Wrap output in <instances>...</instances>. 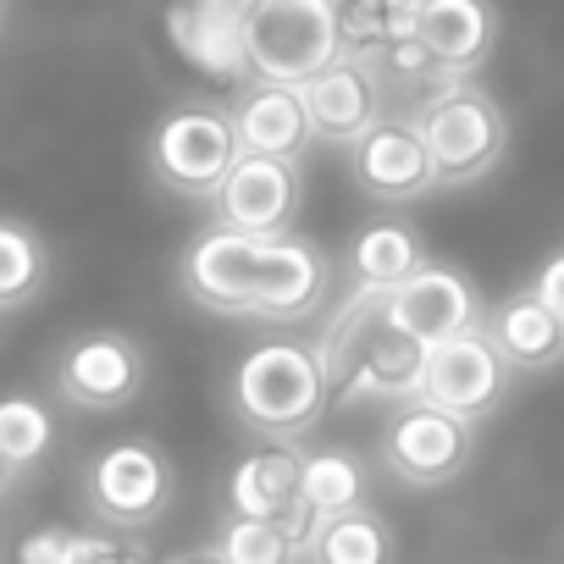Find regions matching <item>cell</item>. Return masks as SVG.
<instances>
[{
	"label": "cell",
	"mask_w": 564,
	"mask_h": 564,
	"mask_svg": "<svg viewBox=\"0 0 564 564\" xmlns=\"http://www.w3.org/2000/svg\"><path fill=\"white\" fill-rule=\"evenodd\" d=\"M177 289L188 305L210 316L238 322H305L333 294V260L322 243L300 232H238V227H205L183 260Z\"/></svg>",
	"instance_id": "cell-1"
},
{
	"label": "cell",
	"mask_w": 564,
	"mask_h": 564,
	"mask_svg": "<svg viewBox=\"0 0 564 564\" xmlns=\"http://www.w3.org/2000/svg\"><path fill=\"white\" fill-rule=\"evenodd\" d=\"M333 404V382L322 371L316 344L271 338L232 360L227 371V410L243 432L265 443H305Z\"/></svg>",
	"instance_id": "cell-2"
},
{
	"label": "cell",
	"mask_w": 564,
	"mask_h": 564,
	"mask_svg": "<svg viewBox=\"0 0 564 564\" xmlns=\"http://www.w3.org/2000/svg\"><path fill=\"white\" fill-rule=\"evenodd\" d=\"M344 7L338 0H243L238 56L249 78L305 84L344 51Z\"/></svg>",
	"instance_id": "cell-3"
},
{
	"label": "cell",
	"mask_w": 564,
	"mask_h": 564,
	"mask_svg": "<svg viewBox=\"0 0 564 564\" xmlns=\"http://www.w3.org/2000/svg\"><path fill=\"white\" fill-rule=\"evenodd\" d=\"M410 117L432 150L437 188L481 183L509 150V117L476 78H443L426 100H415Z\"/></svg>",
	"instance_id": "cell-4"
},
{
	"label": "cell",
	"mask_w": 564,
	"mask_h": 564,
	"mask_svg": "<svg viewBox=\"0 0 564 564\" xmlns=\"http://www.w3.org/2000/svg\"><path fill=\"white\" fill-rule=\"evenodd\" d=\"M150 177L177 194V199H205L221 188L227 166L238 161V133H232V111L210 106V100H183L166 106L155 133H150Z\"/></svg>",
	"instance_id": "cell-5"
},
{
	"label": "cell",
	"mask_w": 564,
	"mask_h": 564,
	"mask_svg": "<svg viewBox=\"0 0 564 564\" xmlns=\"http://www.w3.org/2000/svg\"><path fill=\"white\" fill-rule=\"evenodd\" d=\"M84 503L117 531H144L172 503V459L144 437H117L84 465Z\"/></svg>",
	"instance_id": "cell-6"
},
{
	"label": "cell",
	"mask_w": 564,
	"mask_h": 564,
	"mask_svg": "<svg viewBox=\"0 0 564 564\" xmlns=\"http://www.w3.org/2000/svg\"><path fill=\"white\" fill-rule=\"evenodd\" d=\"M476 459V426L426 399H399L382 426V465L404 487H448Z\"/></svg>",
	"instance_id": "cell-7"
},
{
	"label": "cell",
	"mask_w": 564,
	"mask_h": 564,
	"mask_svg": "<svg viewBox=\"0 0 564 564\" xmlns=\"http://www.w3.org/2000/svg\"><path fill=\"white\" fill-rule=\"evenodd\" d=\"M51 377H56L62 404H73L84 415H117L144 393L150 360H144L139 338H128L117 327H95V333H78L62 344Z\"/></svg>",
	"instance_id": "cell-8"
},
{
	"label": "cell",
	"mask_w": 564,
	"mask_h": 564,
	"mask_svg": "<svg viewBox=\"0 0 564 564\" xmlns=\"http://www.w3.org/2000/svg\"><path fill=\"white\" fill-rule=\"evenodd\" d=\"M509 388H514L509 360L492 349V338H487L481 327H470V333L443 338V344L426 349V360H421V382H415V399H426V404H437V410L465 415L470 426H481L487 415L503 410Z\"/></svg>",
	"instance_id": "cell-9"
},
{
	"label": "cell",
	"mask_w": 564,
	"mask_h": 564,
	"mask_svg": "<svg viewBox=\"0 0 564 564\" xmlns=\"http://www.w3.org/2000/svg\"><path fill=\"white\" fill-rule=\"evenodd\" d=\"M349 183L382 205V210H399V205H415L437 188V172H432V150L415 128V117H382L371 122L349 150Z\"/></svg>",
	"instance_id": "cell-10"
},
{
	"label": "cell",
	"mask_w": 564,
	"mask_h": 564,
	"mask_svg": "<svg viewBox=\"0 0 564 564\" xmlns=\"http://www.w3.org/2000/svg\"><path fill=\"white\" fill-rule=\"evenodd\" d=\"M305 111L316 128V144H338L349 150L371 122L388 117V84L377 73V56L360 45H344L322 73H311L305 84Z\"/></svg>",
	"instance_id": "cell-11"
},
{
	"label": "cell",
	"mask_w": 564,
	"mask_h": 564,
	"mask_svg": "<svg viewBox=\"0 0 564 564\" xmlns=\"http://www.w3.org/2000/svg\"><path fill=\"white\" fill-rule=\"evenodd\" d=\"M481 294H476V282L448 265V260H426L415 265L399 289H388V322L415 338V344H443V338H459L470 327H481Z\"/></svg>",
	"instance_id": "cell-12"
},
{
	"label": "cell",
	"mask_w": 564,
	"mask_h": 564,
	"mask_svg": "<svg viewBox=\"0 0 564 564\" xmlns=\"http://www.w3.org/2000/svg\"><path fill=\"white\" fill-rule=\"evenodd\" d=\"M300 199H305L300 161L238 150L221 188L210 194V216L221 227H238V232H289L300 216Z\"/></svg>",
	"instance_id": "cell-13"
},
{
	"label": "cell",
	"mask_w": 564,
	"mask_h": 564,
	"mask_svg": "<svg viewBox=\"0 0 564 564\" xmlns=\"http://www.w3.org/2000/svg\"><path fill=\"white\" fill-rule=\"evenodd\" d=\"M410 34L426 45L443 78H476L503 34V18L492 0H415Z\"/></svg>",
	"instance_id": "cell-14"
},
{
	"label": "cell",
	"mask_w": 564,
	"mask_h": 564,
	"mask_svg": "<svg viewBox=\"0 0 564 564\" xmlns=\"http://www.w3.org/2000/svg\"><path fill=\"white\" fill-rule=\"evenodd\" d=\"M232 111V133H238V150H254V155H282V161H300L311 144H316V128H311V111H305V89L300 84H271V78H249L238 89V100L227 106Z\"/></svg>",
	"instance_id": "cell-15"
},
{
	"label": "cell",
	"mask_w": 564,
	"mask_h": 564,
	"mask_svg": "<svg viewBox=\"0 0 564 564\" xmlns=\"http://www.w3.org/2000/svg\"><path fill=\"white\" fill-rule=\"evenodd\" d=\"M481 333L492 338V349L509 360L514 377H542L564 366V322L531 289H514L509 300H498L481 316Z\"/></svg>",
	"instance_id": "cell-16"
},
{
	"label": "cell",
	"mask_w": 564,
	"mask_h": 564,
	"mask_svg": "<svg viewBox=\"0 0 564 564\" xmlns=\"http://www.w3.org/2000/svg\"><path fill=\"white\" fill-rule=\"evenodd\" d=\"M227 514H265L282 520L300 503V443H254L232 470H227Z\"/></svg>",
	"instance_id": "cell-17"
},
{
	"label": "cell",
	"mask_w": 564,
	"mask_h": 564,
	"mask_svg": "<svg viewBox=\"0 0 564 564\" xmlns=\"http://www.w3.org/2000/svg\"><path fill=\"white\" fill-rule=\"evenodd\" d=\"M426 265V243L404 216H377L366 221L349 243H344V271H349V289H399V282Z\"/></svg>",
	"instance_id": "cell-18"
},
{
	"label": "cell",
	"mask_w": 564,
	"mask_h": 564,
	"mask_svg": "<svg viewBox=\"0 0 564 564\" xmlns=\"http://www.w3.org/2000/svg\"><path fill=\"white\" fill-rule=\"evenodd\" d=\"M421 360H426V344L404 338L393 322L366 344L360 366L344 377V388L333 399L344 404H366V399H415V382H421Z\"/></svg>",
	"instance_id": "cell-19"
},
{
	"label": "cell",
	"mask_w": 564,
	"mask_h": 564,
	"mask_svg": "<svg viewBox=\"0 0 564 564\" xmlns=\"http://www.w3.org/2000/svg\"><path fill=\"white\" fill-rule=\"evenodd\" d=\"M388 327V294L382 289H349V300L333 311V322L322 327L316 338V355H322V371L333 382V393L344 388V377L360 366L366 344Z\"/></svg>",
	"instance_id": "cell-20"
},
{
	"label": "cell",
	"mask_w": 564,
	"mask_h": 564,
	"mask_svg": "<svg viewBox=\"0 0 564 564\" xmlns=\"http://www.w3.org/2000/svg\"><path fill=\"white\" fill-rule=\"evenodd\" d=\"M305 564H393V531L371 503L327 514L305 542Z\"/></svg>",
	"instance_id": "cell-21"
},
{
	"label": "cell",
	"mask_w": 564,
	"mask_h": 564,
	"mask_svg": "<svg viewBox=\"0 0 564 564\" xmlns=\"http://www.w3.org/2000/svg\"><path fill=\"white\" fill-rule=\"evenodd\" d=\"M366 492H371L366 465L349 448H311V454H300V503L316 520L344 514V509H360Z\"/></svg>",
	"instance_id": "cell-22"
},
{
	"label": "cell",
	"mask_w": 564,
	"mask_h": 564,
	"mask_svg": "<svg viewBox=\"0 0 564 564\" xmlns=\"http://www.w3.org/2000/svg\"><path fill=\"white\" fill-rule=\"evenodd\" d=\"M51 282V254L34 227L0 216V311H23L45 294Z\"/></svg>",
	"instance_id": "cell-23"
},
{
	"label": "cell",
	"mask_w": 564,
	"mask_h": 564,
	"mask_svg": "<svg viewBox=\"0 0 564 564\" xmlns=\"http://www.w3.org/2000/svg\"><path fill=\"white\" fill-rule=\"evenodd\" d=\"M216 553H221L227 564H300V558H305V542L282 525V520L227 514L221 531H216Z\"/></svg>",
	"instance_id": "cell-24"
},
{
	"label": "cell",
	"mask_w": 564,
	"mask_h": 564,
	"mask_svg": "<svg viewBox=\"0 0 564 564\" xmlns=\"http://www.w3.org/2000/svg\"><path fill=\"white\" fill-rule=\"evenodd\" d=\"M51 443H56V415H51L45 399H34V393L0 399V459L12 465V476L34 470L51 454Z\"/></svg>",
	"instance_id": "cell-25"
},
{
	"label": "cell",
	"mask_w": 564,
	"mask_h": 564,
	"mask_svg": "<svg viewBox=\"0 0 564 564\" xmlns=\"http://www.w3.org/2000/svg\"><path fill=\"white\" fill-rule=\"evenodd\" d=\"M338 7H344V40L360 51H377V45L410 34L415 0H338Z\"/></svg>",
	"instance_id": "cell-26"
},
{
	"label": "cell",
	"mask_w": 564,
	"mask_h": 564,
	"mask_svg": "<svg viewBox=\"0 0 564 564\" xmlns=\"http://www.w3.org/2000/svg\"><path fill=\"white\" fill-rule=\"evenodd\" d=\"M62 564H133V547H122V542L106 536V531H73Z\"/></svg>",
	"instance_id": "cell-27"
},
{
	"label": "cell",
	"mask_w": 564,
	"mask_h": 564,
	"mask_svg": "<svg viewBox=\"0 0 564 564\" xmlns=\"http://www.w3.org/2000/svg\"><path fill=\"white\" fill-rule=\"evenodd\" d=\"M525 289L564 322V243L558 249H547L542 260H536V271H531V282H525Z\"/></svg>",
	"instance_id": "cell-28"
},
{
	"label": "cell",
	"mask_w": 564,
	"mask_h": 564,
	"mask_svg": "<svg viewBox=\"0 0 564 564\" xmlns=\"http://www.w3.org/2000/svg\"><path fill=\"white\" fill-rule=\"evenodd\" d=\"M67 525H40L18 542V564H62L67 558Z\"/></svg>",
	"instance_id": "cell-29"
},
{
	"label": "cell",
	"mask_w": 564,
	"mask_h": 564,
	"mask_svg": "<svg viewBox=\"0 0 564 564\" xmlns=\"http://www.w3.org/2000/svg\"><path fill=\"white\" fill-rule=\"evenodd\" d=\"M172 564H227L216 547H199V553H183V558H172Z\"/></svg>",
	"instance_id": "cell-30"
},
{
	"label": "cell",
	"mask_w": 564,
	"mask_h": 564,
	"mask_svg": "<svg viewBox=\"0 0 564 564\" xmlns=\"http://www.w3.org/2000/svg\"><path fill=\"white\" fill-rule=\"evenodd\" d=\"M7 481H12V465H7V459H0V492H7Z\"/></svg>",
	"instance_id": "cell-31"
},
{
	"label": "cell",
	"mask_w": 564,
	"mask_h": 564,
	"mask_svg": "<svg viewBox=\"0 0 564 564\" xmlns=\"http://www.w3.org/2000/svg\"><path fill=\"white\" fill-rule=\"evenodd\" d=\"M0 29H7V0H0Z\"/></svg>",
	"instance_id": "cell-32"
}]
</instances>
